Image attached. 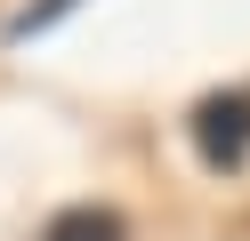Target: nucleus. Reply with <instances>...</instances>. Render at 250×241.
<instances>
[{
	"instance_id": "obj_2",
	"label": "nucleus",
	"mask_w": 250,
	"mask_h": 241,
	"mask_svg": "<svg viewBox=\"0 0 250 241\" xmlns=\"http://www.w3.org/2000/svg\"><path fill=\"white\" fill-rule=\"evenodd\" d=\"M41 241H129V225H121V209L89 201V209H65V217L41 225Z\"/></svg>"
},
{
	"instance_id": "obj_3",
	"label": "nucleus",
	"mask_w": 250,
	"mask_h": 241,
	"mask_svg": "<svg viewBox=\"0 0 250 241\" xmlns=\"http://www.w3.org/2000/svg\"><path fill=\"white\" fill-rule=\"evenodd\" d=\"M81 8V0H24L17 16H8V40H41V32L57 24V16H73Z\"/></svg>"
},
{
	"instance_id": "obj_1",
	"label": "nucleus",
	"mask_w": 250,
	"mask_h": 241,
	"mask_svg": "<svg viewBox=\"0 0 250 241\" xmlns=\"http://www.w3.org/2000/svg\"><path fill=\"white\" fill-rule=\"evenodd\" d=\"M186 129H194V145H202V161H210V169H242V161H250V89H218V96H202Z\"/></svg>"
}]
</instances>
